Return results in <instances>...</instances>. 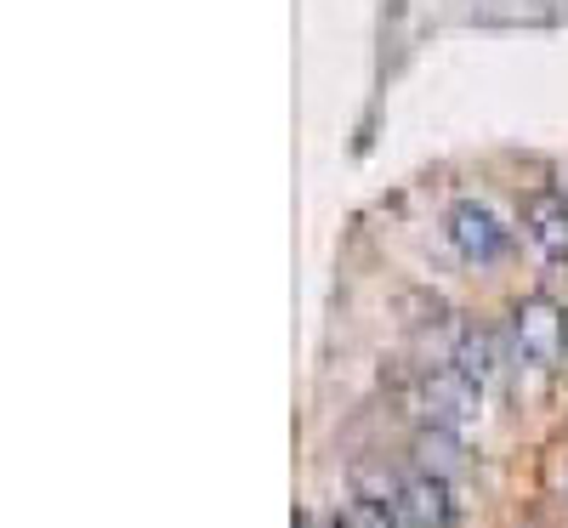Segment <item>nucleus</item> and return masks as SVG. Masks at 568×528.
Segmentation results:
<instances>
[{"instance_id":"423d86ee","label":"nucleus","mask_w":568,"mask_h":528,"mask_svg":"<svg viewBox=\"0 0 568 528\" xmlns=\"http://www.w3.org/2000/svg\"><path fill=\"white\" fill-rule=\"evenodd\" d=\"M449 364L466 369L471 380H478V387H495L500 369H506V347H500V335H489V329H466Z\"/></svg>"},{"instance_id":"0eeeda50","label":"nucleus","mask_w":568,"mask_h":528,"mask_svg":"<svg viewBox=\"0 0 568 528\" xmlns=\"http://www.w3.org/2000/svg\"><path fill=\"white\" fill-rule=\"evenodd\" d=\"M415 455H420V471L444 477V484L466 471V449H460V438H455V431H444V426L420 431V438H415Z\"/></svg>"},{"instance_id":"f257e3e1","label":"nucleus","mask_w":568,"mask_h":528,"mask_svg":"<svg viewBox=\"0 0 568 528\" xmlns=\"http://www.w3.org/2000/svg\"><path fill=\"white\" fill-rule=\"evenodd\" d=\"M506 342H511V358L551 369L568 353V313L557 302H546V296H524L511 307V318H506Z\"/></svg>"},{"instance_id":"20e7f679","label":"nucleus","mask_w":568,"mask_h":528,"mask_svg":"<svg viewBox=\"0 0 568 528\" xmlns=\"http://www.w3.org/2000/svg\"><path fill=\"white\" fill-rule=\"evenodd\" d=\"M393 511L398 522L409 528H449L455 506H449V484L433 471H415V477H398L393 484Z\"/></svg>"},{"instance_id":"39448f33","label":"nucleus","mask_w":568,"mask_h":528,"mask_svg":"<svg viewBox=\"0 0 568 528\" xmlns=\"http://www.w3.org/2000/svg\"><path fill=\"white\" fill-rule=\"evenodd\" d=\"M524 227H529V238L551 262H568V200L562 194H529Z\"/></svg>"},{"instance_id":"f03ea898","label":"nucleus","mask_w":568,"mask_h":528,"mask_svg":"<svg viewBox=\"0 0 568 528\" xmlns=\"http://www.w3.org/2000/svg\"><path fill=\"white\" fill-rule=\"evenodd\" d=\"M478 398H484V387H478V380H471L466 369H455V364L426 369L420 387H415L420 420H426V426H444V431H460L471 415H478Z\"/></svg>"},{"instance_id":"6e6552de","label":"nucleus","mask_w":568,"mask_h":528,"mask_svg":"<svg viewBox=\"0 0 568 528\" xmlns=\"http://www.w3.org/2000/svg\"><path fill=\"white\" fill-rule=\"evenodd\" d=\"M336 528H398V511H393V500L387 506L382 500H353V506H342Z\"/></svg>"},{"instance_id":"7ed1b4c3","label":"nucleus","mask_w":568,"mask_h":528,"mask_svg":"<svg viewBox=\"0 0 568 528\" xmlns=\"http://www.w3.org/2000/svg\"><path fill=\"white\" fill-rule=\"evenodd\" d=\"M449 245L471 262V267H489L511 251V227L484 205V200H455L449 205Z\"/></svg>"}]
</instances>
